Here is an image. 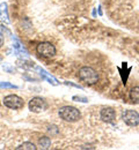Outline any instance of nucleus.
Instances as JSON below:
<instances>
[{
  "label": "nucleus",
  "mask_w": 139,
  "mask_h": 150,
  "mask_svg": "<svg viewBox=\"0 0 139 150\" xmlns=\"http://www.w3.org/2000/svg\"><path fill=\"white\" fill-rule=\"evenodd\" d=\"M59 117L67 122H76L81 118V113L77 108L73 106H63L59 110Z\"/></svg>",
  "instance_id": "f03ea898"
},
{
  "label": "nucleus",
  "mask_w": 139,
  "mask_h": 150,
  "mask_svg": "<svg viewBox=\"0 0 139 150\" xmlns=\"http://www.w3.org/2000/svg\"><path fill=\"white\" fill-rule=\"evenodd\" d=\"M0 18L8 22V13H7V5L5 2L0 4Z\"/></svg>",
  "instance_id": "9b49d317"
},
{
  "label": "nucleus",
  "mask_w": 139,
  "mask_h": 150,
  "mask_svg": "<svg viewBox=\"0 0 139 150\" xmlns=\"http://www.w3.org/2000/svg\"><path fill=\"white\" fill-rule=\"evenodd\" d=\"M123 121L131 127H136L139 125V113L135 110H125L122 113Z\"/></svg>",
  "instance_id": "39448f33"
},
{
  "label": "nucleus",
  "mask_w": 139,
  "mask_h": 150,
  "mask_svg": "<svg viewBox=\"0 0 139 150\" xmlns=\"http://www.w3.org/2000/svg\"><path fill=\"white\" fill-rule=\"evenodd\" d=\"M45 108H46V103L41 97H34L29 102V110L31 112H35V113L42 112L43 110H45Z\"/></svg>",
  "instance_id": "423d86ee"
},
{
  "label": "nucleus",
  "mask_w": 139,
  "mask_h": 150,
  "mask_svg": "<svg viewBox=\"0 0 139 150\" xmlns=\"http://www.w3.org/2000/svg\"><path fill=\"white\" fill-rule=\"evenodd\" d=\"M36 149H37V148H36L35 144L31 143V142H24V143H22L21 146L16 147V150H36Z\"/></svg>",
  "instance_id": "f8f14e48"
},
{
  "label": "nucleus",
  "mask_w": 139,
  "mask_h": 150,
  "mask_svg": "<svg viewBox=\"0 0 139 150\" xmlns=\"http://www.w3.org/2000/svg\"><path fill=\"white\" fill-rule=\"evenodd\" d=\"M100 115H101V119L103 121H105V122H113L115 120V118H116V112L111 108H104V109L101 110Z\"/></svg>",
  "instance_id": "0eeeda50"
},
{
  "label": "nucleus",
  "mask_w": 139,
  "mask_h": 150,
  "mask_svg": "<svg viewBox=\"0 0 139 150\" xmlns=\"http://www.w3.org/2000/svg\"><path fill=\"white\" fill-rule=\"evenodd\" d=\"M0 88H11V89H16L18 87L9 83V82H0Z\"/></svg>",
  "instance_id": "4468645a"
},
{
  "label": "nucleus",
  "mask_w": 139,
  "mask_h": 150,
  "mask_svg": "<svg viewBox=\"0 0 139 150\" xmlns=\"http://www.w3.org/2000/svg\"><path fill=\"white\" fill-rule=\"evenodd\" d=\"M36 51L40 56L44 58H51L56 54V47L50 42H42L37 45Z\"/></svg>",
  "instance_id": "20e7f679"
},
{
  "label": "nucleus",
  "mask_w": 139,
  "mask_h": 150,
  "mask_svg": "<svg viewBox=\"0 0 139 150\" xmlns=\"http://www.w3.org/2000/svg\"><path fill=\"white\" fill-rule=\"evenodd\" d=\"M4 104L6 108L12 110H20L24 106V102L18 95H8L4 98Z\"/></svg>",
  "instance_id": "7ed1b4c3"
},
{
  "label": "nucleus",
  "mask_w": 139,
  "mask_h": 150,
  "mask_svg": "<svg viewBox=\"0 0 139 150\" xmlns=\"http://www.w3.org/2000/svg\"><path fill=\"white\" fill-rule=\"evenodd\" d=\"M78 75H79V79L82 82H85L86 84H89V86H93L99 81V74L96 73V71L93 69L92 67H88V66L80 68Z\"/></svg>",
  "instance_id": "f257e3e1"
},
{
  "label": "nucleus",
  "mask_w": 139,
  "mask_h": 150,
  "mask_svg": "<svg viewBox=\"0 0 139 150\" xmlns=\"http://www.w3.org/2000/svg\"><path fill=\"white\" fill-rule=\"evenodd\" d=\"M73 100H76V102H82V103L88 102L87 98H85V97H79V96H73Z\"/></svg>",
  "instance_id": "2eb2a0df"
},
{
  "label": "nucleus",
  "mask_w": 139,
  "mask_h": 150,
  "mask_svg": "<svg viewBox=\"0 0 139 150\" xmlns=\"http://www.w3.org/2000/svg\"><path fill=\"white\" fill-rule=\"evenodd\" d=\"M130 99L133 103L139 104V87H135L130 90Z\"/></svg>",
  "instance_id": "9d476101"
},
{
  "label": "nucleus",
  "mask_w": 139,
  "mask_h": 150,
  "mask_svg": "<svg viewBox=\"0 0 139 150\" xmlns=\"http://www.w3.org/2000/svg\"><path fill=\"white\" fill-rule=\"evenodd\" d=\"M4 45V35L0 34V47Z\"/></svg>",
  "instance_id": "dca6fc26"
},
{
  "label": "nucleus",
  "mask_w": 139,
  "mask_h": 150,
  "mask_svg": "<svg viewBox=\"0 0 139 150\" xmlns=\"http://www.w3.org/2000/svg\"><path fill=\"white\" fill-rule=\"evenodd\" d=\"M0 34L1 35H11V31H9V29L5 25V23H2V22H0Z\"/></svg>",
  "instance_id": "ddd939ff"
},
{
  "label": "nucleus",
  "mask_w": 139,
  "mask_h": 150,
  "mask_svg": "<svg viewBox=\"0 0 139 150\" xmlns=\"http://www.w3.org/2000/svg\"><path fill=\"white\" fill-rule=\"evenodd\" d=\"M38 146H40L42 149H49L50 146H51V140H50V137H48V136H42L40 140H38Z\"/></svg>",
  "instance_id": "1a4fd4ad"
},
{
  "label": "nucleus",
  "mask_w": 139,
  "mask_h": 150,
  "mask_svg": "<svg viewBox=\"0 0 139 150\" xmlns=\"http://www.w3.org/2000/svg\"><path fill=\"white\" fill-rule=\"evenodd\" d=\"M37 69L40 71V73H41V75L43 76V79H45L46 81H49V83H51V84H53V86H58L59 83H58V81L53 77V76H51V75H49L44 69H42L41 67H37Z\"/></svg>",
  "instance_id": "6e6552de"
}]
</instances>
